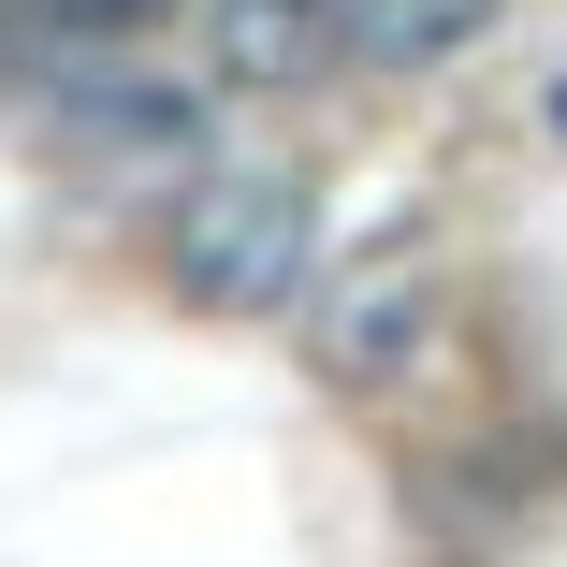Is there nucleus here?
I'll return each mask as SVG.
<instances>
[{
  "mask_svg": "<svg viewBox=\"0 0 567 567\" xmlns=\"http://www.w3.org/2000/svg\"><path fill=\"white\" fill-rule=\"evenodd\" d=\"M306 262H320L306 175H189L175 218H161V277H175V306H204V320H277V306L306 291Z\"/></svg>",
  "mask_w": 567,
  "mask_h": 567,
  "instance_id": "1",
  "label": "nucleus"
},
{
  "mask_svg": "<svg viewBox=\"0 0 567 567\" xmlns=\"http://www.w3.org/2000/svg\"><path fill=\"white\" fill-rule=\"evenodd\" d=\"M306 350H320V379L393 393V379L436 350V277H422V262H364V277H334V306L306 320Z\"/></svg>",
  "mask_w": 567,
  "mask_h": 567,
  "instance_id": "2",
  "label": "nucleus"
},
{
  "mask_svg": "<svg viewBox=\"0 0 567 567\" xmlns=\"http://www.w3.org/2000/svg\"><path fill=\"white\" fill-rule=\"evenodd\" d=\"M59 146L73 161H102V175H189L204 161V102H175V87H146V73H73L59 87Z\"/></svg>",
  "mask_w": 567,
  "mask_h": 567,
  "instance_id": "3",
  "label": "nucleus"
},
{
  "mask_svg": "<svg viewBox=\"0 0 567 567\" xmlns=\"http://www.w3.org/2000/svg\"><path fill=\"white\" fill-rule=\"evenodd\" d=\"M204 59L218 87H320V73H350V0H218L204 16Z\"/></svg>",
  "mask_w": 567,
  "mask_h": 567,
  "instance_id": "4",
  "label": "nucleus"
},
{
  "mask_svg": "<svg viewBox=\"0 0 567 567\" xmlns=\"http://www.w3.org/2000/svg\"><path fill=\"white\" fill-rule=\"evenodd\" d=\"M495 16H509V0H350V59L422 73V59H451V44H481Z\"/></svg>",
  "mask_w": 567,
  "mask_h": 567,
  "instance_id": "5",
  "label": "nucleus"
},
{
  "mask_svg": "<svg viewBox=\"0 0 567 567\" xmlns=\"http://www.w3.org/2000/svg\"><path fill=\"white\" fill-rule=\"evenodd\" d=\"M44 16H73V30H161L175 0H44Z\"/></svg>",
  "mask_w": 567,
  "mask_h": 567,
  "instance_id": "6",
  "label": "nucleus"
}]
</instances>
